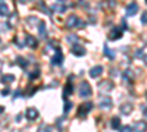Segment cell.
Masks as SVG:
<instances>
[{"mask_svg": "<svg viewBox=\"0 0 147 132\" xmlns=\"http://www.w3.org/2000/svg\"><path fill=\"white\" fill-rule=\"evenodd\" d=\"M80 95L82 98H88L90 95H91V87H90V84L87 82V81H82L81 84H80Z\"/></svg>", "mask_w": 147, "mask_h": 132, "instance_id": "cell-1", "label": "cell"}, {"mask_svg": "<svg viewBox=\"0 0 147 132\" xmlns=\"http://www.w3.org/2000/svg\"><path fill=\"white\" fill-rule=\"evenodd\" d=\"M66 23H68L69 28H80V27H84V22H82L78 16H75V15H71V16L68 18Z\"/></svg>", "mask_w": 147, "mask_h": 132, "instance_id": "cell-2", "label": "cell"}, {"mask_svg": "<svg viewBox=\"0 0 147 132\" xmlns=\"http://www.w3.org/2000/svg\"><path fill=\"white\" fill-rule=\"evenodd\" d=\"M99 106L102 109H110L112 107V98L109 95H102L100 100H99Z\"/></svg>", "mask_w": 147, "mask_h": 132, "instance_id": "cell-3", "label": "cell"}, {"mask_svg": "<svg viewBox=\"0 0 147 132\" xmlns=\"http://www.w3.org/2000/svg\"><path fill=\"white\" fill-rule=\"evenodd\" d=\"M71 53H72L74 56H84V54H85V49L77 43V44H74V46L71 47Z\"/></svg>", "mask_w": 147, "mask_h": 132, "instance_id": "cell-4", "label": "cell"}, {"mask_svg": "<svg viewBox=\"0 0 147 132\" xmlns=\"http://www.w3.org/2000/svg\"><path fill=\"white\" fill-rule=\"evenodd\" d=\"M25 116L28 121H35L37 117H38V110L34 109V107H28L27 112H25Z\"/></svg>", "mask_w": 147, "mask_h": 132, "instance_id": "cell-5", "label": "cell"}, {"mask_svg": "<svg viewBox=\"0 0 147 132\" xmlns=\"http://www.w3.org/2000/svg\"><path fill=\"white\" fill-rule=\"evenodd\" d=\"M102 74H103V66H100V65L91 68V70H90V76L91 78H99Z\"/></svg>", "mask_w": 147, "mask_h": 132, "instance_id": "cell-6", "label": "cell"}, {"mask_svg": "<svg viewBox=\"0 0 147 132\" xmlns=\"http://www.w3.org/2000/svg\"><path fill=\"white\" fill-rule=\"evenodd\" d=\"M122 37V29L119 28H112V31L109 32V40H119Z\"/></svg>", "mask_w": 147, "mask_h": 132, "instance_id": "cell-7", "label": "cell"}, {"mask_svg": "<svg viewBox=\"0 0 147 132\" xmlns=\"http://www.w3.org/2000/svg\"><path fill=\"white\" fill-rule=\"evenodd\" d=\"M62 60H63V56H62V52H60L59 49L56 50V53L53 54V57H52V63L53 65H60L62 63Z\"/></svg>", "mask_w": 147, "mask_h": 132, "instance_id": "cell-8", "label": "cell"}, {"mask_svg": "<svg viewBox=\"0 0 147 132\" xmlns=\"http://www.w3.org/2000/svg\"><path fill=\"white\" fill-rule=\"evenodd\" d=\"M138 12V5L137 3H129L127 6V15L128 16H134Z\"/></svg>", "mask_w": 147, "mask_h": 132, "instance_id": "cell-9", "label": "cell"}, {"mask_svg": "<svg viewBox=\"0 0 147 132\" xmlns=\"http://www.w3.org/2000/svg\"><path fill=\"white\" fill-rule=\"evenodd\" d=\"M99 88H100V91L102 92H107V91H110L113 88V84L110 82V81H103V82H100V85H99Z\"/></svg>", "mask_w": 147, "mask_h": 132, "instance_id": "cell-10", "label": "cell"}, {"mask_svg": "<svg viewBox=\"0 0 147 132\" xmlns=\"http://www.w3.org/2000/svg\"><path fill=\"white\" fill-rule=\"evenodd\" d=\"M91 107H93V104L91 103H87V104H84V106H81V109H80V112H78V116L81 117H84L85 115H87V112H90L91 110Z\"/></svg>", "mask_w": 147, "mask_h": 132, "instance_id": "cell-11", "label": "cell"}, {"mask_svg": "<svg viewBox=\"0 0 147 132\" xmlns=\"http://www.w3.org/2000/svg\"><path fill=\"white\" fill-rule=\"evenodd\" d=\"M10 13V10H9V6L6 3H0V16H7Z\"/></svg>", "mask_w": 147, "mask_h": 132, "instance_id": "cell-12", "label": "cell"}, {"mask_svg": "<svg viewBox=\"0 0 147 132\" xmlns=\"http://www.w3.org/2000/svg\"><path fill=\"white\" fill-rule=\"evenodd\" d=\"M25 44H27V46H30V47H32V49H35L38 43H37V40H35L34 37H31V35H27V38H25Z\"/></svg>", "mask_w": 147, "mask_h": 132, "instance_id": "cell-13", "label": "cell"}, {"mask_svg": "<svg viewBox=\"0 0 147 132\" xmlns=\"http://www.w3.org/2000/svg\"><path fill=\"white\" fill-rule=\"evenodd\" d=\"M72 91H74V87H72V84H66V85H65V90H63V97L65 98H68L69 97V95L72 94Z\"/></svg>", "mask_w": 147, "mask_h": 132, "instance_id": "cell-14", "label": "cell"}, {"mask_svg": "<svg viewBox=\"0 0 147 132\" xmlns=\"http://www.w3.org/2000/svg\"><path fill=\"white\" fill-rule=\"evenodd\" d=\"M131 110H132V106L131 104H122L121 106V113L122 115H129Z\"/></svg>", "mask_w": 147, "mask_h": 132, "instance_id": "cell-15", "label": "cell"}, {"mask_svg": "<svg viewBox=\"0 0 147 132\" xmlns=\"http://www.w3.org/2000/svg\"><path fill=\"white\" fill-rule=\"evenodd\" d=\"M38 32H40V37H41V38H46V37H47L46 23H44V22H40V25H38Z\"/></svg>", "mask_w": 147, "mask_h": 132, "instance_id": "cell-16", "label": "cell"}, {"mask_svg": "<svg viewBox=\"0 0 147 132\" xmlns=\"http://www.w3.org/2000/svg\"><path fill=\"white\" fill-rule=\"evenodd\" d=\"M132 128H134V131H146V129H147V123H144V122H137Z\"/></svg>", "mask_w": 147, "mask_h": 132, "instance_id": "cell-17", "label": "cell"}, {"mask_svg": "<svg viewBox=\"0 0 147 132\" xmlns=\"http://www.w3.org/2000/svg\"><path fill=\"white\" fill-rule=\"evenodd\" d=\"M110 125H112L113 129H119V128H121V119H119V117H113V119H112V123H110Z\"/></svg>", "mask_w": 147, "mask_h": 132, "instance_id": "cell-18", "label": "cell"}, {"mask_svg": "<svg viewBox=\"0 0 147 132\" xmlns=\"http://www.w3.org/2000/svg\"><path fill=\"white\" fill-rule=\"evenodd\" d=\"M13 81H15V76H13V75H3V76H2V82H5V84L13 82Z\"/></svg>", "mask_w": 147, "mask_h": 132, "instance_id": "cell-19", "label": "cell"}, {"mask_svg": "<svg viewBox=\"0 0 147 132\" xmlns=\"http://www.w3.org/2000/svg\"><path fill=\"white\" fill-rule=\"evenodd\" d=\"M105 54L110 59V60H113V59H115V53H113L112 50H110L109 47H105Z\"/></svg>", "mask_w": 147, "mask_h": 132, "instance_id": "cell-20", "label": "cell"}, {"mask_svg": "<svg viewBox=\"0 0 147 132\" xmlns=\"http://www.w3.org/2000/svg\"><path fill=\"white\" fill-rule=\"evenodd\" d=\"M18 65L21 68H27L28 66V62L25 60V59H22V57H18Z\"/></svg>", "mask_w": 147, "mask_h": 132, "instance_id": "cell-21", "label": "cell"}, {"mask_svg": "<svg viewBox=\"0 0 147 132\" xmlns=\"http://www.w3.org/2000/svg\"><path fill=\"white\" fill-rule=\"evenodd\" d=\"M68 43L77 44L78 43V37H77V35H68Z\"/></svg>", "mask_w": 147, "mask_h": 132, "instance_id": "cell-22", "label": "cell"}, {"mask_svg": "<svg viewBox=\"0 0 147 132\" xmlns=\"http://www.w3.org/2000/svg\"><path fill=\"white\" fill-rule=\"evenodd\" d=\"M141 23L147 25V12H143V13H141Z\"/></svg>", "mask_w": 147, "mask_h": 132, "instance_id": "cell-23", "label": "cell"}, {"mask_svg": "<svg viewBox=\"0 0 147 132\" xmlns=\"http://www.w3.org/2000/svg\"><path fill=\"white\" fill-rule=\"evenodd\" d=\"M53 9H55L56 12H63V10H65V6H59V5H55V6H53Z\"/></svg>", "mask_w": 147, "mask_h": 132, "instance_id": "cell-24", "label": "cell"}, {"mask_svg": "<svg viewBox=\"0 0 147 132\" xmlns=\"http://www.w3.org/2000/svg\"><path fill=\"white\" fill-rule=\"evenodd\" d=\"M128 131H134V128L129 126V125H125L124 128H122V132H128Z\"/></svg>", "mask_w": 147, "mask_h": 132, "instance_id": "cell-25", "label": "cell"}, {"mask_svg": "<svg viewBox=\"0 0 147 132\" xmlns=\"http://www.w3.org/2000/svg\"><path fill=\"white\" fill-rule=\"evenodd\" d=\"M27 22H28V23H35V22H37V18L31 16V18H28V19H27Z\"/></svg>", "mask_w": 147, "mask_h": 132, "instance_id": "cell-26", "label": "cell"}, {"mask_svg": "<svg viewBox=\"0 0 147 132\" xmlns=\"http://www.w3.org/2000/svg\"><path fill=\"white\" fill-rule=\"evenodd\" d=\"M69 107H72V103L66 101V103H65V112H69Z\"/></svg>", "mask_w": 147, "mask_h": 132, "instance_id": "cell-27", "label": "cell"}, {"mask_svg": "<svg viewBox=\"0 0 147 132\" xmlns=\"http://www.w3.org/2000/svg\"><path fill=\"white\" fill-rule=\"evenodd\" d=\"M143 115H144V117H147V106L143 107Z\"/></svg>", "mask_w": 147, "mask_h": 132, "instance_id": "cell-28", "label": "cell"}, {"mask_svg": "<svg viewBox=\"0 0 147 132\" xmlns=\"http://www.w3.org/2000/svg\"><path fill=\"white\" fill-rule=\"evenodd\" d=\"M109 5L113 7V6H115V0H109Z\"/></svg>", "mask_w": 147, "mask_h": 132, "instance_id": "cell-29", "label": "cell"}, {"mask_svg": "<svg viewBox=\"0 0 147 132\" xmlns=\"http://www.w3.org/2000/svg\"><path fill=\"white\" fill-rule=\"evenodd\" d=\"M2 94H3V95H6V94H9V90H7V88H6V90H3V91H2Z\"/></svg>", "mask_w": 147, "mask_h": 132, "instance_id": "cell-30", "label": "cell"}, {"mask_svg": "<svg viewBox=\"0 0 147 132\" xmlns=\"http://www.w3.org/2000/svg\"><path fill=\"white\" fill-rule=\"evenodd\" d=\"M144 63H146V65H147V54H146V56H144Z\"/></svg>", "mask_w": 147, "mask_h": 132, "instance_id": "cell-31", "label": "cell"}, {"mask_svg": "<svg viewBox=\"0 0 147 132\" xmlns=\"http://www.w3.org/2000/svg\"><path fill=\"white\" fill-rule=\"evenodd\" d=\"M21 2H22V3H28V2H30V0H21Z\"/></svg>", "mask_w": 147, "mask_h": 132, "instance_id": "cell-32", "label": "cell"}, {"mask_svg": "<svg viewBox=\"0 0 147 132\" xmlns=\"http://www.w3.org/2000/svg\"><path fill=\"white\" fill-rule=\"evenodd\" d=\"M0 113H3V107L2 106H0Z\"/></svg>", "mask_w": 147, "mask_h": 132, "instance_id": "cell-33", "label": "cell"}, {"mask_svg": "<svg viewBox=\"0 0 147 132\" xmlns=\"http://www.w3.org/2000/svg\"><path fill=\"white\" fill-rule=\"evenodd\" d=\"M146 97H147V91H146Z\"/></svg>", "mask_w": 147, "mask_h": 132, "instance_id": "cell-34", "label": "cell"}, {"mask_svg": "<svg viewBox=\"0 0 147 132\" xmlns=\"http://www.w3.org/2000/svg\"><path fill=\"white\" fill-rule=\"evenodd\" d=\"M59 2H63V0H59Z\"/></svg>", "mask_w": 147, "mask_h": 132, "instance_id": "cell-35", "label": "cell"}, {"mask_svg": "<svg viewBox=\"0 0 147 132\" xmlns=\"http://www.w3.org/2000/svg\"><path fill=\"white\" fill-rule=\"evenodd\" d=\"M146 3H147V0H146Z\"/></svg>", "mask_w": 147, "mask_h": 132, "instance_id": "cell-36", "label": "cell"}]
</instances>
